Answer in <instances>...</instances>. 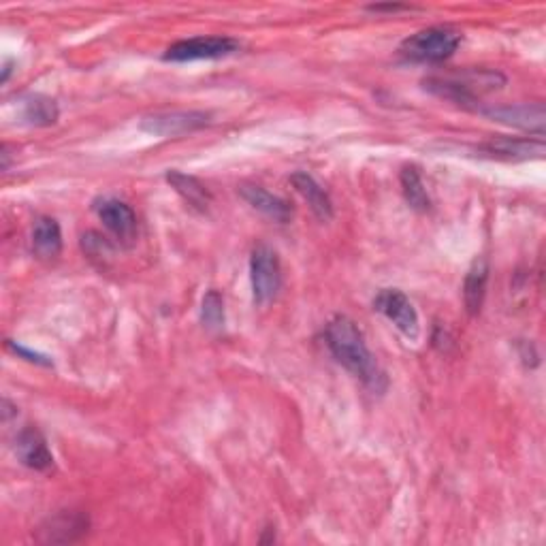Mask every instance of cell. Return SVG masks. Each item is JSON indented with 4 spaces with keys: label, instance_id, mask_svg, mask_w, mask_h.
<instances>
[{
    "label": "cell",
    "instance_id": "cell-1",
    "mask_svg": "<svg viewBox=\"0 0 546 546\" xmlns=\"http://www.w3.org/2000/svg\"><path fill=\"white\" fill-rule=\"evenodd\" d=\"M325 344L331 350L333 359L344 365L352 376H357L367 389L382 393L387 389V374L382 372L374 355L369 352L365 337L355 320L348 316H335L325 329Z\"/></svg>",
    "mask_w": 546,
    "mask_h": 546
},
{
    "label": "cell",
    "instance_id": "cell-2",
    "mask_svg": "<svg viewBox=\"0 0 546 546\" xmlns=\"http://www.w3.org/2000/svg\"><path fill=\"white\" fill-rule=\"evenodd\" d=\"M425 90L442 99H451L461 105H472L483 96L500 90L506 84V77L500 71L491 69H465L457 73H446L425 79Z\"/></svg>",
    "mask_w": 546,
    "mask_h": 546
},
{
    "label": "cell",
    "instance_id": "cell-3",
    "mask_svg": "<svg viewBox=\"0 0 546 546\" xmlns=\"http://www.w3.org/2000/svg\"><path fill=\"white\" fill-rule=\"evenodd\" d=\"M463 35L453 26H431L419 30L399 45V52L412 62L436 64L451 58L461 43Z\"/></svg>",
    "mask_w": 546,
    "mask_h": 546
},
{
    "label": "cell",
    "instance_id": "cell-4",
    "mask_svg": "<svg viewBox=\"0 0 546 546\" xmlns=\"http://www.w3.org/2000/svg\"><path fill=\"white\" fill-rule=\"evenodd\" d=\"M212 116L205 111L197 109H175V111H158V114H150L139 122V128L143 133L154 137H182L190 135L201 128L210 126Z\"/></svg>",
    "mask_w": 546,
    "mask_h": 546
},
{
    "label": "cell",
    "instance_id": "cell-5",
    "mask_svg": "<svg viewBox=\"0 0 546 546\" xmlns=\"http://www.w3.org/2000/svg\"><path fill=\"white\" fill-rule=\"evenodd\" d=\"M250 280H252V293L256 303L265 305L271 299H276L282 286V265L276 250L265 244L256 246L252 250Z\"/></svg>",
    "mask_w": 546,
    "mask_h": 546
},
{
    "label": "cell",
    "instance_id": "cell-6",
    "mask_svg": "<svg viewBox=\"0 0 546 546\" xmlns=\"http://www.w3.org/2000/svg\"><path fill=\"white\" fill-rule=\"evenodd\" d=\"M239 41L231 37H192L173 43L165 52L169 62H195V60H216L231 56L239 50Z\"/></svg>",
    "mask_w": 546,
    "mask_h": 546
},
{
    "label": "cell",
    "instance_id": "cell-7",
    "mask_svg": "<svg viewBox=\"0 0 546 546\" xmlns=\"http://www.w3.org/2000/svg\"><path fill=\"white\" fill-rule=\"evenodd\" d=\"M94 210L105 224V229L114 235L122 246H133L137 242L139 224L131 205L120 199L105 197L101 201H96Z\"/></svg>",
    "mask_w": 546,
    "mask_h": 546
},
{
    "label": "cell",
    "instance_id": "cell-8",
    "mask_svg": "<svg viewBox=\"0 0 546 546\" xmlns=\"http://www.w3.org/2000/svg\"><path fill=\"white\" fill-rule=\"evenodd\" d=\"M90 521L79 510H60L54 517L45 519L37 529V542L41 544H67L88 534Z\"/></svg>",
    "mask_w": 546,
    "mask_h": 546
},
{
    "label": "cell",
    "instance_id": "cell-9",
    "mask_svg": "<svg viewBox=\"0 0 546 546\" xmlns=\"http://www.w3.org/2000/svg\"><path fill=\"white\" fill-rule=\"evenodd\" d=\"M374 308L387 316L406 337H412V340L419 337V314L412 301L397 288H382L374 299Z\"/></svg>",
    "mask_w": 546,
    "mask_h": 546
},
{
    "label": "cell",
    "instance_id": "cell-10",
    "mask_svg": "<svg viewBox=\"0 0 546 546\" xmlns=\"http://www.w3.org/2000/svg\"><path fill=\"white\" fill-rule=\"evenodd\" d=\"M480 114L491 118L493 122H502L506 126L521 128V131H529L542 135L544 133V105L542 103H519V105H500L480 109Z\"/></svg>",
    "mask_w": 546,
    "mask_h": 546
},
{
    "label": "cell",
    "instance_id": "cell-11",
    "mask_svg": "<svg viewBox=\"0 0 546 546\" xmlns=\"http://www.w3.org/2000/svg\"><path fill=\"white\" fill-rule=\"evenodd\" d=\"M15 453L26 468L35 472H47L54 468V455L47 446L43 433L35 427H26L20 431L18 440H15Z\"/></svg>",
    "mask_w": 546,
    "mask_h": 546
},
{
    "label": "cell",
    "instance_id": "cell-12",
    "mask_svg": "<svg viewBox=\"0 0 546 546\" xmlns=\"http://www.w3.org/2000/svg\"><path fill=\"white\" fill-rule=\"evenodd\" d=\"M237 192H239V197H242L252 207V210L261 212L269 220L280 222V224H286V222L293 220L291 203H288L282 197H278V195H271V192L265 190L263 186L242 184L237 188Z\"/></svg>",
    "mask_w": 546,
    "mask_h": 546
},
{
    "label": "cell",
    "instance_id": "cell-13",
    "mask_svg": "<svg viewBox=\"0 0 546 546\" xmlns=\"http://www.w3.org/2000/svg\"><path fill=\"white\" fill-rule=\"evenodd\" d=\"M487 156L502 160H527L544 154L542 139H521V137H495L480 146Z\"/></svg>",
    "mask_w": 546,
    "mask_h": 546
},
{
    "label": "cell",
    "instance_id": "cell-14",
    "mask_svg": "<svg viewBox=\"0 0 546 546\" xmlns=\"http://www.w3.org/2000/svg\"><path fill=\"white\" fill-rule=\"evenodd\" d=\"M32 252L39 256L41 261H54L62 252V231L60 224L50 218V216H41L37 218L35 227H32Z\"/></svg>",
    "mask_w": 546,
    "mask_h": 546
},
{
    "label": "cell",
    "instance_id": "cell-15",
    "mask_svg": "<svg viewBox=\"0 0 546 546\" xmlns=\"http://www.w3.org/2000/svg\"><path fill=\"white\" fill-rule=\"evenodd\" d=\"M291 184L293 188L299 192V195L308 201L310 210L323 220V222H329L333 218V203H331V197L329 192L320 186L310 173L305 171H297L291 175Z\"/></svg>",
    "mask_w": 546,
    "mask_h": 546
},
{
    "label": "cell",
    "instance_id": "cell-16",
    "mask_svg": "<svg viewBox=\"0 0 546 546\" xmlns=\"http://www.w3.org/2000/svg\"><path fill=\"white\" fill-rule=\"evenodd\" d=\"M487 282H489V263L487 259H476L470 271L465 273V280H463V301H465V310H468L470 316H476L480 314V310H483Z\"/></svg>",
    "mask_w": 546,
    "mask_h": 546
},
{
    "label": "cell",
    "instance_id": "cell-17",
    "mask_svg": "<svg viewBox=\"0 0 546 546\" xmlns=\"http://www.w3.org/2000/svg\"><path fill=\"white\" fill-rule=\"evenodd\" d=\"M167 182L190 207H195V210L199 212L210 210L212 192L207 190V186L201 180H197L195 175H188L182 171H169Z\"/></svg>",
    "mask_w": 546,
    "mask_h": 546
},
{
    "label": "cell",
    "instance_id": "cell-18",
    "mask_svg": "<svg viewBox=\"0 0 546 546\" xmlns=\"http://www.w3.org/2000/svg\"><path fill=\"white\" fill-rule=\"evenodd\" d=\"M58 105L50 96L30 94L22 101V120L30 126H52L58 120Z\"/></svg>",
    "mask_w": 546,
    "mask_h": 546
},
{
    "label": "cell",
    "instance_id": "cell-19",
    "mask_svg": "<svg viewBox=\"0 0 546 546\" xmlns=\"http://www.w3.org/2000/svg\"><path fill=\"white\" fill-rule=\"evenodd\" d=\"M399 182H401V190H404V197H406V201H408V205L412 207V210L427 212L431 207V199H429V192H427V188L423 184L419 169L406 167L399 175Z\"/></svg>",
    "mask_w": 546,
    "mask_h": 546
},
{
    "label": "cell",
    "instance_id": "cell-20",
    "mask_svg": "<svg viewBox=\"0 0 546 546\" xmlns=\"http://www.w3.org/2000/svg\"><path fill=\"white\" fill-rule=\"evenodd\" d=\"M201 320L212 331H220L224 327V299L218 291L205 293L201 303Z\"/></svg>",
    "mask_w": 546,
    "mask_h": 546
},
{
    "label": "cell",
    "instance_id": "cell-21",
    "mask_svg": "<svg viewBox=\"0 0 546 546\" xmlns=\"http://www.w3.org/2000/svg\"><path fill=\"white\" fill-rule=\"evenodd\" d=\"M7 348H9L11 352H15V355H18V357L30 361V363H37V365H43V367H50V365H52V361L47 359L45 355H41V352L30 350V348H26V346H22V344H15V342L7 340Z\"/></svg>",
    "mask_w": 546,
    "mask_h": 546
}]
</instances>
